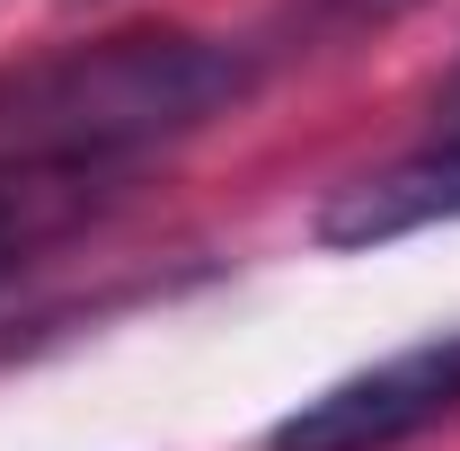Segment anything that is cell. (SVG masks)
Instances as JSON below:
<instances>
[{"instance_id": "cell-4", "label": "cell", "mask_w": 460, "mask_h": 451, "mask_svg": "<svg viewBox=\"0 0 460 451\" xmlns=\"http://www.w3.org/2000/svg\"><path fill=\"white\" fill-rule=\"evenodd\" d=\"M399 9H416V0H292V18H310L319 36H363V27H381Z\"/></svg>"}, {"instance_id": "cell-5", "label": "cell", "mask_w": 460, "mask_h": 451, "mask_svg": "<svg viewBox=\"0 0 460 451\" xmlns=\"http://www.w3.org/2000/svg\"><path fill=\"white\" fill-rule=\"evenodd\" d=\"M452 115H460V71H452Z\"/></svg>"}, {"instance_id": "cell-2", "label": "cell", "mask_w": 460, "mask_h": 451, "mask_svg": "<svg viewBox=\"0 0 460 451\" xmlns=\"http://www.w3.org/2000/svg\"><path fill=\"white\" fill-rule=\"evenodd\" d=\"M443 416H460V328L301 398L292 416L266 425V451H399L416 434H434Z\"/></svg>"}, {"instance_id": "cell-3", "label": "cell", "mask_w": 460, "mask_h": 451, "mask_svg": "<svg viewBox=\"0 0 460 451\" xmlns=\"http://www.w3.org/2000/svg\"><path fill=\"white\" fill-rule=\"evenodd\" d=\"M434 222H460V124H452V142L407 151L390 169L337 186L328 213H319V239L328 248H390V239L434 230Z\"/></svg>"}, {"instance_id": "cell-1", "label": "cell", "mask_w": 460, "mask_h": 451, "mask_svg": "<svg viewBox=\"0 0 460 451\" xmlns=\"http://www.w3.org/2000/svg\"><path fill=\"white\" fill-rule=\"evenodd\" d=\"M248 89H257L248 45L177 36V27L62 45V54L0 71V160L115 177L151 142H177V133L230 115Z\"/></svg>"}]
</instances>
